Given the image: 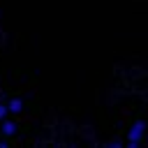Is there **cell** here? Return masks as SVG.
<instances>
[{"instance_id": "1", "label": "cell", "mask_w": 148, "mask_h": 148, "mask_svg": "<svg viewBox=\"0 0 148 148\" xmlns=\"http://www.w3.org/2000/svg\"><path fill=\"white\" fill-rule=\"evenodd\" d=\"M143 134H146V123H143V120H136V123L130 127V132H127V146H130V148H139Z\"/></svg>"}, {"instance_id": "2", "label": "cell", "mask_w": 148, "mask_h": 148, "mask_svg": "<svg viewBox=\"0 0 148 148\" xmlns=\"http://www.w3.org/2000/svg\"><path fill=\"white\" fill-rule=\"evenodd\" d=\"M2 134H5V136H14V134H16V123L9 120V118H5V120H2Z\"/></svg>"}, {"instance_id": "3", "label": "cell", "mask_w": 148, "mask_h": 148, "mask_svg": "<svg viewBox=\"0 0 148 148\" xmlns=\"http://www.w3.org/2000/svg\"><path fill=\"white\" fill-rule=\"evenodd\" d=\"M7 106H9V113H21V111H23V102H21L18 97L9 99V102H7Z\"/></svg>"}, {"instance_id": "4", "label": "cell", "mask_w": 148, "mask_h": 148, "mask_svg": "<svg viewBox=\"0 0 148 148\" xmlns=\"http://www.w3.org/2000/svg\"><path fill=\"white\" fill-rule=\"evenodd\" d=\"M7 113H9V106H7V104H0V120H5Z\"/></svg>"}, {"instance_id": "5", "label": "cell", "mask_w": 148, "mask_h": 148, "mask_svg": "<svg viewBox=\"0 0 148 148\" xmlns=\"http://www.w3.org/2000/svg\"><path fill=\"white\" fill-rule=\"evenodd\" d=\"M0 132H2V120H0Z\"/></svg>"}]
</instances>
